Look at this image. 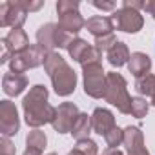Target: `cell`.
<instances>
[{"label":"cell","mask_w":155,"mask_h":155,"mask_svg":"<svg viewBox=\"0 0 155 155\" xmlns=\"http://www.w3.org/2000/svg\"><path fill=\"white\" fill-rule=\"evenodd\" d=\"M48 97H49L48 88L42 84H37L29 90V93L22 101L24 120L33 130H40V126L51 124L57 115V108H53L48 102Z\"/></svg>","instance_id":"obj_1"},{"label":"cell","mask_w":155,"mask_h":155,"mask_svg":"<svg viewBox=\"0 0 155 155\" xmlns=\"http://www.w3.org/2000/svg\"><path fill=\"white\" fill-rule=\"evenodd\" d=\"M104 101L110 102L111 106H115L122 115H130L131 97H130V93H128L126 79H124L120 73H117V71H110V73H108Z\"/></svg>","instance_id":"obj_2"},{"label":"cell","mask_w":155,"mask_h":155,"mask_svg":"<svg viewBox=\"0 0 155 155\" xmlns=\"http://www.w3.org/2000/svg\"><path fill=\"white\" fill-rule=\"evenodd\" d=\"M57 15H58V26L71 35H77L82 28H86V20L79 11V2H75V0H58Z\"/></svg>","instance_id":"obj_3"},{"label":"cell","mask_w":155,"mask_h":155,"mask_svg":"<svg viewBox=\"0 0 155 155\" xmlns=\"http://www.w3.org/2000/svg\"><path fill=\"white\" fill-rule=\"evenodd\" d=\"M106 79H108V73L104 71L102 64H91V66L82 68L84 93L91 99H104V95H106Z\"/></svg>","instance_id":"obj_4"},{"label":"cell","mask_w":155,"mask_h":155,"mask_svg":"<svg viewBox=\"0 0 155 155\" xmlns=\"http://www.w3.org/2000/svg\"><path fill=\"white\" fill-rule=\"evenodd\" d=\"M44 58H46V51L38 44H31L26 51L11 57L9 69L13 73H22L24 75L28 69H35V68L42 66L44 64Z\"/></svg>","instance_id":"obj_5"},{"label":"cell","mask_w":155,"mask_h":155,"mask_svg":"<svg viewBox=\"0 0 155 155\" xmlns=\"http://www.w3.org/2000/svg\"><path fill=\"white\" fill-rule=\"evenodd\" d=\"M49 79L58 97H69L77 88V73L68 62L60 64L53 73H49Z\"/></svg>","instance_id":"obj_6"},{"label":"cell","mask_w":155,"mask_h":155,"mask_svg":"<svg viewBox=\"0 0 155 155\" xmlns=\"http://www.w3.org/2000/svg\"><path fill=\"white\" fill-rule=\"evenodd\" d=\"M28 18V9L24 8L22 0H6L0 4V28H22Z\"/></svg>","instance_id":"obj_7"},{"label":"cell","mask_w":155,"mask_h":155,"mask_svg":"<svg viewBox=\"0 0 155 155\" xmlns=\"http://www.w3.org/2000/svg\"><path fill=\"white\" fill-rule=\"evenodd\" d=\"M111 20H113L115 28L124 33H139L144 26V17L140 15V11H135L130 8H120V9L113 11Z\"/></svg>","instance_id":"obj_8"},{"label":"cell","mask_w":155,"mask_h":155,"mask_svg":"<svg viewBox=\"0 0 155 155\" xmlns=\"http://www.w3.org/2000/svg\"><path fill=\"white\" fill-rule=\"evenodd\" d=\"M18 130H20V119L15 102L8 99L0 101V133H2V137L17 135Z\"/></svg>","instance_id":"obj_9"},{"label":"cell","mask_w":155,"mask_h":155,"mask_svg":"<svg viewBox=\"0 0 155 155\" xmlns=\"http://www.w3.org/2000/svg\"><path fill=\"white\" fill-rule=\"evenodd\" d=\"M79 108H77V104L73 102H62L58 108H57V115L51 122L53 130L57 133H71V128L77 120V117H79Z\"/></svg>","instance_id":"obj_10"},{"label":"cell","mask_w":155,"mask_h":155,"mask_svg":"<svg viewBox=\"0 0 155 155\" xmlns=\"http://www.w3.org/2000/svg\"><path fill=\"white\" fill-rule=\"evenodd\" d=\"M124 148L128 155H150L144 146V135L139 126L124 128Z\"/></svg>","instance_id":"obj_11"},{"label":"cell","mask_w":155,"mask_h":155,"mask_svg":"<svg viewBox=\"0 0 155 155\" xmlns=\"http://www.w3.org/2000/svg\"><path fill=\"white\" fill-rule=\"evenodd\" d=\"M91 124H93V131L99 135H106L110 133L117 124H115V117L110 110L106 108H95L91 113Z\"/></svg>","instance_id":"obj_12"},{"label":"cell","mask_w":155,"mask_h":155,"mask_svg":"<svg viewBox=\"0 0 155 155\" xmlns=\"http://www.w3.org/2000/svg\"><path fill=\"white\" fill-rule=\"evenodd\" d=\"M2 46L8 48L11 51V55H18L22 51H26L31 44H29V38L26 35V31L22 28H17V29H11L4 38H2Z\"/></svg>","instance_id":"obj_13"},{"label":"cell","mask_w":155,"mask_h":155,"mask_svg":"<svg viewBox=\"0 0 155 155\" xmlns=\"http://www.w3.org/2000/svg\"><path fill=\"white\" fill-rule=\"evenodd\" d=\"M28 88V77L22 73H6L2 77V91L8 97H18Z\"/></svg>","instance_id":"obj_14"},{"label":"cell","mask_w":155,"mask_h":155,"mask_svg":"<svg viewBox=\"0 0 155 155\" xmlns=\"http://www.w3.org/2000/svg\"><path fill=\"white\" fill-rule=\"evenodd\" d=\"M86 29H88L95 38H101V37L111 35L113 29H115V24H113L111 17L97 15V17H91V18L86 20Z\"/></svg>","instance_id":"obj_15"},{"label":"cell","mask_w":155,"mask_h":155,"mask_svg":"<svg viewBox=\"0 0 155 155\" xmlns=\"http://www.w3.org/2000/svg\"><path fill=\"white\" fill-rule=\"evenodd\" d=\"M128 69H130V73L135 77V79H142V77L150 75L151 58H150L146 53H142V51H135V53H131V57H130Z\"/></svg>","instance_id":"obj_16"},{"label":"cell","mask_w":155,"mask_h":155,"mask_svg":"<svg viewBox=\"0 0 155 155\" xmlns=\"http://www.w3.org/2000/svg\"><path fill=\"white\" fill-rule=\"evenodd\" d=\"M55 28H57V24L48 22V24L40 26L38 31H37V44H38L46 53L55 51Z\"/></svg>","instance_id":"obj_17"},{"label":"cell","mask_w":155,"mask_h":155,"mask_svg":"<svg viewBox=\"0 0 155 155\" xmlns=\"http://www.w3.org/2000/svg\"><path fill=\"white\" fill-rule=\"evenodd\" d=\"M130 49H128V46L124 44V42H117L108 53H106V58H108V62L113 66V68H122L124 64H128L130 62Z\"/></svg>","instance_id":"obj_18"},{"label":"cell","mask_w":155,"mask_h":155,"mask_svg":"<svg viewBox=\"0 0 155 155\" xmlns=\"http://www.w3.org/2000/svg\"><path fill=\"white\" fill-rule=\"evenodd\" d=\"M93 130V124H91V115L88 113H79L77 117L73 128H71V135L77 139V140H82V139H90V131Z\"/></svg>","instance_id":"obj_19"},{"label":"cell","mask_w":155,"mask_h":155,"mask_svg":"<svg viewBox=\"0 0 155 155\" xmlns=\"http://www.w3.org/2000/svg\"><path fill=\"white\" fill-rule=\"evenodd\" d=\"M90 48H91V44H88L86 40H82V38L77 37V38L69 44L68 53H69V57H71L75 62H81V60H82V57L88 53V49H90Z\"/></svg>","instance_id":"obj_20"},{"label":"cell","mask_w":155,"mask_h":155,"mask_svg":"<svg viewBox=\"0 0 155 155\" xmlns=\"http://www.w3.org/2000/svg\"><path fill=\"white\" fill-rule=\"evenodd\" d=\"M135 90H137V93H140V95H146V97H153L155 95V75H146V77H142V79H137L135 81Z\"/></svg>","instance_id":"obj_21"},{"label":"cell","mask_w":155,"mask_h":155,"mask_svg":"<svg viewBox=\"0 0 155 155\" xmlns=\"http://www.w3.org/2000/svg\"><path fill=\"white\" fill-rule=\"evenodd\" d=\"M46 144H48V137L42 130H31L26 137V148H35V150L44 151Z\"/></svg>","instance_id":"obj_22"},{"label":"cell","mask_w":155,"mask_h":155,"mask_svg":"<svg viewBox=\"0 0 155 155\" xmlns=\"http://www.w3.org/2000/svg\"><path fill=\"white\" fill-rule=\"evenodd\" d=\"M150 110V102H146V99L142 97H131V106H130V115L135 119H142L148 115Z\"/></svg>","instance_id":"obj_23"},{"label":"cell","mask_w":155,"mask_h":155,"mask_svg":"<svg viewBox=\"0 0 155 155\" xmlns=\"http://www.w3.org/2000/svg\"><path fill=\"white\" fill-rule=\"evenodd\" d=\"M66 62V58L62 57V55H58L57 51H49V53H46V58H44V69H46V73L49 75V73H53L60 64H64Z\"/></svg>","instance_id":"obj_24"},{"label":"cell","mask_w":155,"mask_h":155,"mask_svg":"<svg viewBox=\"0 0 155 155\" xmlns=\"http://www.w3.org/2000/svg\"><path fill=\"white\" fill-rule=\"evenodd\" d=\"M104 140L110 148H119L120 144H124V130H120L119 126H115L110 133L104 135Z\"/></svg>","instance_id":"obj_25"},{"label":"cell","mask_w":155,"mask_h":155,"mask_svg":"<svg viewBox=\"0 0 155 155\" xmlns=\"http://www.w3.org/2000/svg\"><path fill=\"white\" fill-rule=\"evenodd\" d=\"M75 150H79L82 155H99V146L95 140L91 139H82V140H77Z\"/></svg>","instance_id":"obj_26"},{"label":"cell","mask_w":155,"mask_h":155,"mask_svg":"<svg viewBox=\"0 0 155 155\" xmlns=\"http://www.w3.org/2000/svg\"><path fill=\"white\" fill-rule=\"evenodd\" d=\"M101 60H102V53H101L95 46H91L79 64H81L82 68H86V66H91V64H101Z\"/></svg>","instance_id":"obj_27"},{"label":"cell","mask_w":155,"mask_h":155,"mask_svg":"<svg viewBox=\"0 0 155 155\" xmlns=\"http://www.w3.org/2000/svg\"><path fill=\"white\" fill-rule=\"evenodd\" d=\"M117 42H119V40H117V38H115V35L111 33V35H106V37L95 38V48H97L101 53H102V51H106V53H108V51H110Z\"/></svg>","instance_id":"obj_28"},{"label":"cell","mask_w":155,"mask_h":155,"mask_svg":"<svg viewBox=\"0 0 155 155\" xmlns=\"http://www.w3.org/2000/svg\"><path fill=\"white\" fill-rule=\"evenodd\" d=\"M0 155H17L15 144L9 140V137H2V139H0Z\"/></svg>","instance_id":"obj_29"},{"label":"cell","mask_w":155,"mask_h":155,"mask_svg":"<svg viewBox=\"0 0 155 155\" xmlns=\"http://www.w3.org/2000/svg\"><path fill=\"white\" fill-rule=\"evenodd\" d=\"M91 6L102 11H115V2H99V0H91Z\"/></svg>","instance_id":"obj_30"},{"label":"cell","mask_w":155,"mask_h":155,"mask_svg":"<svg viewBox=\"0 0 155 155\" xmlns=\"http://www.w3.org/2000/svg\"><path fill=\"white\" fill-rule=\"evenodd\" d=\"M122 8H130V9L140 11V9H144V2H142V0H124Z\"/></svg>","instance_id":"obj_31"},{"label":"cell","mask_w":155,"mask_h":155,"mask_svg":"<svg viewBox=\"0 0 155 155\" xmlns=\"http://www.w3.org/2000/svg\"><path fill=\"white\" fill-rule=\"evenodd\" d=\"M22 4H24V8L28 9V13H31V11H38V9L44 6L42 0H38V2H31V0L28 2V0H22Z\"/></svg>","instance_id":"obj_32"},{"label":"cell","mask_w":155,"mask_h":155,"mask_svg":"<svg viewBox=\"0 0 155 155\" xmlns=\"http://www.w3.org/2000/svg\"><path fill=\"white\" fill-rule=\"evenodd\" d=\"M144 11L150 13L155 20V0H148V2H144Z\"/></svg>","instance_id":"obj_33"},{"label":"cell","mask_w":155,"mask_h":155,"mask_svg":"<svg viewBox=\"0 0 155 155\" xmlns=\"http://www.w3.org/2000/svg\"><path fill=\"white\" fill-rule=\"evenodd\" d=\"M104 155H124L119 148H108L106 151H104Z\"/></svg>","instance_id":"obj_34"},{"label":"cell","mask_w":155,"mask_h":155,"mask_svg":"<svg viewBox=\"0 0 155 155\" xmlns=\"http://www.w3.org/2000/svg\"><path fill=\"white\" fill-rule=\"evenodd\" d=\"M24 155H42V151L40 150H35V148H26Z\"/></svg>","instance_id":"obj_35"},{"label":"cell","mask_w":155,"mask_h":155,"mask_svg":"<svg viewBox=\"0 0 155 155\" xmlns=\"http://www.w3.org/2000/svg\"><path fill=\"white\" fill-rule=\"evenodd\" d=\"M68 155H82V153H81L79 150H75V148H73V150H71V151H69Z\"/></svg>","instance_id":"obj_36"},{"label":"cell","mask_w":155,"mask_h":155,"mask_svg":"<svg viewBox=\"0 0 155 155\" xmlns=\"http://www.w3.org/2000/svg\"><path fill=\"white\" fill-rule=\"evenodd\" d=\"M150 104H151V106H153V108H155V95H153V97H151V102H150Z\"/></svg>","instance_id":"obj_37"},{"label":"cell","mask_w":155,"mask_h":155,"mask_svg":"<svg viewBox=\"0 0 155 155\" xmlns=\"http://www.w3.org/2000/svg\"><path fill=\"white\" fill-rule=\"evenodd\" d=\"M46 155H57V153H55V151H51V153H46Z\"/></svg>","instance_id":"obj_38"}]
</instances>
